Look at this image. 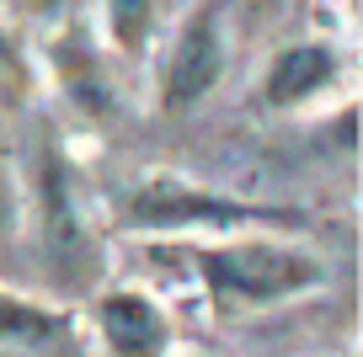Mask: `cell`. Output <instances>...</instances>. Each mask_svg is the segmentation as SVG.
<instances>
[{
  "label": "cell",
  "instance_id": "cell-8",
  "mask_svg": "<svg viewBox=\"0 0 363 357\" xmlns=\"http://www.w3.org/2000/svg\"><path fill=\"white\" fill-rule=\"evenodd\" d=\"M0 331H11V336H43L48 320L38 310H16V304H0Z\"/></svg>",
  "mask_w": 363,
  "mask_h": 357
},
{
  "label": "cell",
  "instance_id": "cell-10",
  "mask_svg": "<svg viewBox=\"0 0 363 357\" xmlns=\"http://www.w3.org/2000/svg\"><path fill=\"white\" fill-rule=\"evenodd\" d=\"M38 6H59V0H38Z\"/></svg>",
  "mask_w": 363,
  "mask_h": 357
},
{
  "label": "cell",
  "instance_id": "cell-1",
  "mask_svg": "<svg viewBox=\"0 0 363 357\" xmlns=\"http://www.w3.org/2000/svg\"><path fill=\"white\" fill-rule=\"evenodd\" d=\"M203 278L225 293H240V299H284V293H299L320 278V267L310 256H294V251L278 246H225V251H203Z\"/></svg>",
  "mask_w": 363,
  "mask_h": 357
},
{
  "label": "cell",
  "instance_id": "cell-3",
  "mask_svg": "<svg viewBox=\"0 0 363 357\" xmlns=\"http://www.w3.org/2000/svg\"><path fill=\"white\" fill-rule=\"evenodd\" d=\"M134 224H150V230H182V224H235V219H278V213L262 208H240V203H219L203 198V192L171 187V181H155L134 198Z\"/></svg>",
  "mask_w": 363,
  "mask_h": 357
},
{
  "label": "cell",
  "instance_id": "cell-6",
  "mask_svg": "<svg viewBox=\"0 0 363 357\" xmlns=\"http://www.w3.org/2000/svg\"><path fill=\"white\" fill-rule=\"evenodd\" d=\"M331 48H289L284 59H278V69H272V80H267V96L272 101H305L310 91H320L331 80Z\"/></svg>",
  "mask_w": 363,
  "mask_h": 357
},
{
  "label": "cell",
  "instance_id": "cell-9",
  "mask_svg": "<svg viewBox=\"0 0 363 357\" xmlns=\"http://www.w3.org/2000/svg\"><path fill=\"white\" fill-rule=\"evenodd\" d=\"M0 59H6V38H0Z\"/></svg>",
  "mask_w": 363,
  "mask_h": 357
},
{
  "label": "cell",
  "instance_id": "cell-4",
  "mask_svg": "<svg viewBox=\"0 0 363 357\" xmlns=\"http://www.w3.org/2000/svg\"><path fill=\"white\" fill-rule=\"evenodd\" d=\"M219 69H225V48H219V27L214 16H198V22L182 27L177 38V54H171V75H166V107H187V101H198L208 86L219 80Z\"/></svg>",
  "mask_w": 363,
  "mask_h": 357
},
{
  "label": "cell",
  "instance_id": "cell-5",
  "mask_svg": "<svg viewBox=\"0 0 363 357\" xmlns=\"http://www.w3.org/2000/svg\"><path fill=\"white\" fill-rule=\"evenodd\" d=\"M102 336L107 346H113L118 357H160V346H166V320H160V310L150 299H139V293H113V299H102Z\"/></svg>",
  "mask_w": 363,
  "mask_h": 357
},
{
  "label": "cell",
  "instance_id": "cell-7",
  "mask_svg": "<svg viewBox=\"0 0 363 357\" xmlns=\"http://www.w3.org/2000/svg\"><path fill=\"white\" fill-rule=\"evenodd\" d=\"M150 16H155V0H107V22H113V38L123 48H139L150 33Z\"/></svg>",
  "mask_w": 363,
  "mask_h": 357
},
{
  "label": "cell",
  "instance_id": "cell-2",
  "mask_svg": "<svg viewBox=\"0 0 363 357\" xmlns=\"http://www.w3.org/2000/svg\"><path fill=\"white\" fill-rule=\"evenodd\" d=\"M43 246H48V261L59 267V278L86 283L91 240L80 234V219H75V198H69L65 166H59L48 149H43Z\"/></svg>",
  "mask_w": 363,
  "mask_h": 357
}]
</instances>
